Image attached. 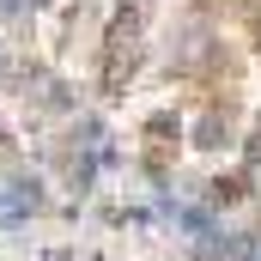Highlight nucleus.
Masks as SVG:
<instances>
[{
  "label": "nucleus",
  "mask_w": 261,
  "mask_h": 261,
  "mask_svg": "<svg viewBox=\"0 0 261 261\" xmlns=\"http://www.w3.org/2000/svg\"><path fill=\"white\" fill-rule=\"evenodd\" d=\"M37 206H43V189H37V182H12V189L0 195V225H24Z\"/></svg>",
  "instance_id": "obj_1"
},
{
  "label": "nucleus",
  "mask_w": 261,
  "mask_h": 261,
  "mask_svg": "<svg viewBox=\"0 0 261 261\" xmlns=\"http://www.w3.org/2000/svg\"><path fill=\"white\" fill-rule=\"evenodd\" d=\"M134 67H140V49H110V67H103V91H110V97H122V85H128L134 79Z\"/></svg>",
  "instance_id": "obj_2"
},
{
  "label": "nucleus",
  "mask_w": 261,
  "mask_h": 261,
  "mask_svg": "<svg viewBox=\"0 0 261 261\" xmlns=\"http://www.w3.org/2000/svg\"><path fill=\"white\" fill-rule=\"evenodd\" d=\"M134 31H140V6H116V18H110V43H122V37H134Z\"/></svg>",
  "instance_id": "obj_3"
},
{
  "label": "nucleus",
  "mask_w": 261,
  "mask_h": 261,
  "mask_svg": "<svg viewBox=\"0 0 261 261\" xmlns=\"http://www.w3.org/2000/svg\"><path fill=\"white\" fill-rule=\"evenodd\" d=\"M195 140H200V146H219V140H225V122H219V116H206V122L195 128Z\"/></svg>",
  "instance_id": "obj_4"
},
{
  "label": "nucleus",
  "mask_w": 261,
  "mask_h": 261,
  "mask_svg": "<svg viewBox=\"0 0 261 261\" xmlns=\"http://www.w3.org/2000/svg\"><path fill=\"white\" fill-rule=\"evenodd\" d=\"M24 6H49V0H0V18H18Z\"/></svg>",
  "instance_id": "obj_5"
},
{
  "label": "nucleus",
  "mask_w": 261,
  "mask_h": 261,
  "mask_svg": "<svg viewBox=\"0 0 261 261\" xmlns=\"http://www.w3.org/2000/svg\"><path fill=\"white\" fill-rule=\"evenodd\" d=\"M249 261H261V255H249Z\"/></svg>",
  "instance_id": "obj_6"
}]
</instances>
